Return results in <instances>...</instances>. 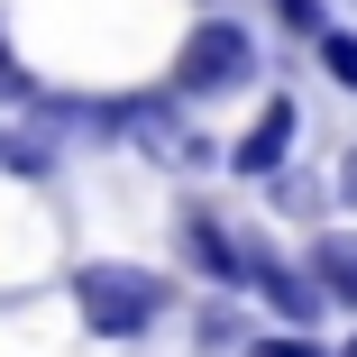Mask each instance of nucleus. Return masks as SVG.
Here are the masks:
<instances>
[{
    "mask_svg": "<svg viewBox=\"0 0 357 357\" xmlns=\"http://www.w3.org/2000/svg\"><path fill=\"white\" fill-rule=\"evenodd\" d=\"M0 101H28V74H19L10 55H0Z\"/></svg>",
    "mask_w": 357,
    "mask_h": 357,
    "instance_id": "obj_11",
    "label": "nucleus"
},
{
    "mask_svg": "<svg viewBox=\"0 0 357 357\" xmlns=\"http://www.w3.org/2000/svg\"><path fill=\"white\" fill-rule=\"evenodd\" d=\"M348 357H357V339H348Z\"/></svg>",
    "mask_w": 357,
    "mask_h": 357,
    "instance_id": "obj_12",
    "label": "nucleus"
},
{
    "mask_svg": "<svg viewBox=\"0 0 357 357\" xmlns=\"http://www.w3.org/2000/svg\"><path fill=\"white\" fill-rule=\"evenodd\" d=\"M321 64H330V74L357 92V37H348V28H330V37H321Z\"/></svg>",
    "mask_w": 357,
    "mask_h": 357,
    "instance_id": "obj_8",
    "label": "nucleus"
},
{
    "mask_svg": "<svg viewBox=\"0 0 357 357\" xmlns=\"http://www.w3.org/2000/svg\"><path fill=\"white\" fill-rule=\"evenodd\" d=\"M312 266L330 303H357V238H312Z\"/></svg>",
    "mask_w": 357,
    "mask_h": 357,
    "instance_id": "obj_6",
    "label": "nucleus"
},
{
    "mask_svg": "<svg viewBox=\"0 0 357 357\" xmlns=\"http://www.w3.org/2000/svg\"><path fill=\"white\" fill-rule=\"evenodd\" d=\"M294 128H303V110H294V101H266V119L238 137V156H229V165H238V174H275V165H284V147H294Z\"/></svg>",
    "mask_w": 357,
    "mask_h": 357,
    "instance_id": "obj_4",
    "label": "nucleus"
},
{
    "mask_svg": "<svg viewBox=\"0 0 357 357\" xmlns=\"http://www.w3.org/2000/svg\"><path fill=\"white\" fill-rule=\"evenodd\" d=\"M257 294H266V303H275L284 321H294V330H303V321L321 312V275H284V266L266 257V275H257Z\"/></svg>",
    "mask_w": 357,
    "mask_h": 357,
    "instance_id": "obj_5",
    "label": "nucleus"
},
{
    "mask_svg": "<svg viewBox=\"0 0 357 357\" xmlns=\"http://www.w3.org/2000/svg\"><path fill=\"white\" fill-rule=\"evenodd\" d=\"M257 357H321L312 339H257Z\"/></svg>",
    "mask_w": 357,
    "mask_h": 357,
    "instance_id": "obj_10",
    "label": "nucleus"
},
{
    "mask_svg": "<svg viewBox=\"0 0 357 357\" xmlns=\"http://www.w3.org/2000/svg\"><path fill=\"white\" fill-rule=\"evenodd\" d=\"M266 10L294 28V37H330V19H321V0H266Z\"/></svg>",
    "mask_w": 357,
    "mask_h": 357,
    "instance_id": "obj_7",
    "label": "nucleus"
},
{
    "mask_svg": "<svg viewBox=\"0 0 357 357\" xmlns=\"http://www.w3.org/2000/svg\"><path fill=\"white\" fill-rule=\"evenodd\" d=\"M248 74H257V46H248L238 19H202L183 37V55H174V92H229Z\"/></svg>",
    "mask_w": 357,
    "mask_h": 357,
    "instance_id": "obj_2",
    "label": "nucleus"
},
{
    "mask_svg": "<svg viewBox=\"0 0 357 357\" xmlns=\"http://www.w3.org/2000/svg\"><path fill=\"white\" fill-rule=\"evenodd\" d=\"M74 312L92 321V339H137V330L165 312V284H156L147 266L92 257V266H74Z\"/></svg>",
    "mask_w": 357,
    "mask_h": 357,
    "instance_id": "obj_1",
    "label": "nucleus"
},
{
    "mask_svg": "<svg viewBox=\"0 0 357 357\" xmlns=\"http://www.w3.org/2000/svg\"><path fill=\"white\" fill-rule=\"evenodd\" d=\"M0 165H19V174H37V165H46V147H37V137H0Z\"/></svg>",
    "mask_w": 357,
    "mask_h": 357,
    "instance_id": "obj_9",
    "label": "nucleus"
},
{
    "mask_svg": "<svg viewBox=\"0 0 357 357\" xmlns=\"http://www.w3.org/2000/svg\"><path fill=\"white\" fill-rule=\"evenodd\" d=\"M183 248H192V266H202L211 284H257V275H266V248L229 238L211 211H192V220H183Z\"/></svg>",
    "mask_w": 357,
    "mask_h": 357,
    "instance_id": "obj_3",
    "label": "nucleus"
}]
</instances>
